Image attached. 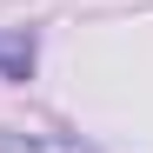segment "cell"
<instances>
[{
	"instance_id": "obj_1",
	"label": "cell",
	"mask_w": 153,
	"mask_h": 153,
	"mask_svg": "<svg viewBox=\"0 0 153 153\" xmlns=\"http://www.w3.org/2000/svg\"><path fill=\"white\" fill-rule=\"evenodd\" d=\"M27 73H33V33L13 27L0 33V80H27Z\"/></svg>"
},
{
	"instance_id": "obj_2",
	"label": "cell",
	"mask_w": 153,
	"mask_h": 153,
	"mask_svg": "<svg viewBox=\"0 0 153 153\" xmlns=\"http://www.w3.org/2000/svg\"><path fill=\"white\" fill-rule=\"evenodd\" d=\"M0 153H87L80 140H40V133H0Z\"/></svg>"
}]
</instances>
